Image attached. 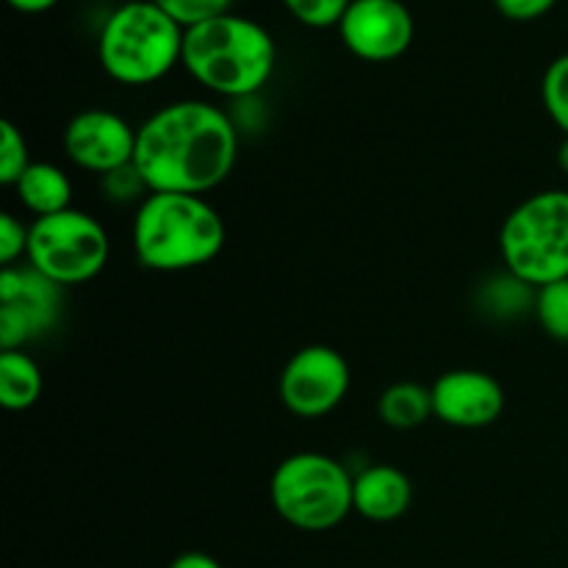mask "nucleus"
<instances>
[{"instance_id":"nucleus-1","label":"nucleus","mask_w":568,"mask_h":568,"mask_svg":"<svg viewBox=\"0 0 568 568\" xmlns=\"http://www.w3.org/2000/svg\"><path fill=\"white\" fill-rule=\"evenodd\" d=\"M236 155L239 128L220 105L178 100L136 128L133 166L150 192L203 197L227 181Z\"/></svg>"},{"instance_id":"nucleus-2","label":"nucleus","mask_w":568,"mask_h":568,"mask_svg":"<svg viewBox=\"0 0 568 568\" xmlns=\"http://www.w3.org/2000/svg\"><path fill=\"white\" fill-rule=\"evenodd\" d=\"M181 64L209 92L242 100L253 98L270 83L277 48L261 22L227 11L186 28Z\"/></svg>"},{"instance_id":"nucleus-3","label":"nucleus","mask_w":568,"mask_h":568,"mask_svg":"<svg viewBox=\"0 0 568 568\" xmlns=\"http://www.w3.org/2000/svg\"><path fill=\"white\" fill-rule=\"evenodd\" d=\"M133 250L153 272H186L211 264L225 247V220L200 194L150 192L133 216Z\"/></svg>"},{"instance_id":"nucleus-4","label":"nucleus","mask_w":568,"mask_h":568,"mask_svg":"<svg viewBox=\"0 0 568 568\" xmlns=\"http://www.w3.org/2000/svg\"><path fill=\"white\" fill-rule=\"evenodd\" d=\"M183 33L153 0H125L100 26L98 61L111 81L148 87L181 64Z\"/></svg>"},{"instance_id":"nucleus-5","label":"nucleus","mask_w":568,"mask_h":568,"mask_svg":"<svg viewBox=\"0 0 568 568\" xmlns=\"http://www.w3.org/2000/svg\"><path fill=\"white\" fill-rule=\"evenodd\" d=\"M499 255L510 277L530 288L568 281V192L549 189L521 200L499 231Z\"/></svg>"},{"instance_id":"nucleus-6","label":"nucleus","mask_w":568,"mask_h":568,"mask_svg":"<svg viewBox=\"0 0 568 568\" xmlns=\"http://www.w3.org/2000/svg\"><path fill=\"white\" fill-rule=\"evenodd\" d=\"M355 477L342 460L325 453H294L277 464L270 499L286 525L303 532H325L353 514Z\"/></svg>"},{"instance_id":"nucleus-7","label":"nucleus","mask_w":568,"mask_h":568,"mask_svg":"<svg viewBox=\"0 0 568 568\" xmlns=\"http://www.w3.org/2000/svg\"><path fill=\"white\" fill-rule=\"evenodd\" d=\"M109 233L87 211L67 209L31 222L28 266L59 288L94 281L109 264Z\"/></svg>"},{"instance_id":"nucleus-8","label":"nucleus","mask_w":568,"mask_h":568,"mask_svg":"<svg viewBox=\"0 0 568 568\" xmlns=\"http://www.w3.org/2000/svg\"><path fill=\"white\" fill-rule=\"evenodd\" d=\"M349 392V364L327 344H308L297 349L283 366L277 394L288 414L300 419H320L333 414Z\"/></svg>"},{"instance_id":"nucleus-9","label":"nucleus","mask_w":568,"mask_h":568,"mask_svg":"<svg viewBox=\"0 0 568 568\" xmlns=\"http://www.w3.org/2000/svg\"><path fill=\"white\" fill-rule=\"evenodd\" d=\"M336 28L344 48L369 64L405 55L416 33L414 14L403 0H353Z\"/></svg>"},{"instance_id":"nucleus-10","label":"nucleus","mask_w":568,"mask_h":568,"mask_svg":"<svg viewBox=\"0 0 568 568\" xmlns=\"http://www.w3.org/2000/svg\"><path fill=\"white\" fill-rule=\"evenodd\" d=\"M59 316V286L39 272L6 266L0 272V347L20 349L50 331Z\"/></svg>"},{"instance_id":"nucleus-11","label":"nucleus","mask_w":568,"mask_h":568,"mask_svg":"<svg viewBox=\"0 0 568 568\" xmlns=\"http://www.w3.org/2000/svg\"><path fill=\"white\" fill-rule=\"evenodd\" d=\"M64 153L81 170L105 178L133 164L136 131L109 109H87L64 128Z\"/></svg>"},{"instance_id":"nucleus-12","label":"nucleus","mask_w":568,"mask_h":568,"mask_svg":"<svg viewBox=\"0 0 568 568\" xmlns=\"http://www.w3.org/2000/svg\"><path fill=\"white\" fill-rule=\"evenodd\" d=\"M433 414L444 425L460 430H480L494 425L505 410L499 381L480 369H453L430 386Z\"/></svg>"},{"instance_id":"nucleus-13","label":"nucleus","mask_w":568,"mask_h":568,"mask_svg":"<svg viewBox=\"0 0 568 568\" xmlns=\"http://www.w3.org/2000/svg\"><path fill=\"white\" fill-rule=\"evenodd\" d=\"M410 499H414V488H410L408 475L397 466L375 464L355 477L353 510L366 521H377V525L397 521L410 508Z\"/></svg>"},{"instance_id":"nucleus-14","label":"nucleus","mask_w":568,"mask_h":568,"mask_svg":"<svg viewBox=\"0 0 568 568\" xmlns=\"http://www.w3.org/2000/svg\"><path fill=\"white\" fill-rule=\"evenodd\" d=\"M14 192L33 220L72 209V181L50 161H31V166L14 183Z\"/></svg>"},{"instance_id":"nucleus-15","label":"nucleus","mask_w":568,"mask_h":568,"mask_svg":"<svg viewBox=\"0 0 568 568\" xmlns=\"http://www.w3.org/2000/svg\"><path fill=\"white\" fill-rule=\"evenodd\" d=\"M42 369L22 349H3L0 355V405L6 410H28L42 397Z\"/></svg>"},{"instance_id":"nucleus-16","label":"nucleus","mask_w":568,"mask_h":568,"mask_svg":"<svg viewBox=\"0 0 568 568\" xmlns=\"http://www.w3.org/2000/svg\"><path fill=\"white\" fill-rule=\"evenodd\" d=\"M377 414H381L383 425L394 427V430H414V427L425 425L433 414V392L422 383L403 381L388 386L377 399Z\"/></svg>"},{"instance_id":"nucleus-17","label":"nucleus","mask_w":568,"mask_h":568,"mask_svg":"<svg viewBox=\"0 0 568 568\" xmlns=\"http://www.w3.org/2000/svg\"><path fill=\"white\" fill-rule=\"evenodd\" d=\"M532 308H536L538 325L544 327V333L552 336L555 342L568 344V281L538 288L532 297Z\"/></svg>"},{"instance_id":"nucleus-18","label":"nucleus","mask_w":568,"mask_h":568,"mask_svg":"<svg viewBox=\"0 0 568 568\" xmlns=\"http://www.w3.org/2000/svg\"><path fill=\"white\" fill-rule=\"evenodd\" d=\"M541 100L549 120L564 131V136H568V53L558 55L544 72Z\"/></svg>"},{"instance_id":"nucleus-19","label":"nucleus","mask_w":568,"mask_h":568,"mask_svg":"<svg viewBox=\"0 0 568 568\" xmlns=\"http://www.w3.org/2000/svg\"><path fill=\"white\" fill-rule=\"evenodd\" d=\"M28 166H31V155H28L26 136L14 122L3 120L0 122V183L14 186Z\"/></svg>"},{"instance_id":"nucleus-20","label":"nucleus","mask_w":568,"mask_h":568,"mask_svg":"<svg viewBox=\"0 0 568 568\" xmlns=\"http://www.w3.org/2000/svg\"><path fill=\"white\" fill-rule=\"evenodd\" d=\"M153 3L186 31V28L200 26V22L227 14L233 0H153Z\"/></svg>"},{"instance_id":"nucleus-21","label":"nucleus","mask_w":568,"mask_h":568,"mask_svg":"<svg viewBox=\"0 0 568 568\" xmlns=\"http://www.w3.org/2000/svg\"><path fill=\"white\" fill-rule=\"evenodd\" d=\"M288 14L308 28H333L342 22L353 0H281Z\"/></svg>"},{"instance_id":"nucleus-22","label":"nucleus","mask_w":568,"mask_h":568,"mask_svg":"<svg viewBox=\"0 0 568 568\" xmlns=\"http://www.w3.org/2000/svg\"><path fill=\"white\" fill-rule=\"evenodd\" d=\"M28 236H31V225L20 220V216L3 211L0 214V264L17 266L22 255H28Z\"/></svg>"},{"instance_id":"nucleus-23","label":"nucleus","mask_w":568,"mask_h":568,"mask_svg":"<svg viewBox=\"0 0 568 568\" xmlns=\"http://www.w3.org/2000/svg\"><path fill=\"white\" fill-rule=\"evenodd\" d=\"M103 192L109 200H116V203H128L133 200V194H150V189L144 186L142 175L136 172V166H125L120 172H111V175L103 178Z\"/></svg>"},{"instance_id":"nucleus-24","label":"nucleus","mask_w":568,"mask_h":568,"mask_svg":"<svg viewBox=\"0 0 568 568\" xmlns=\"http://www.w3.org/2000/svg\"><path fill=\"white\" fill-rule=\"evenodd\" d=\"M494 6H497V11L505 20L532 22L549 14L558 6V0H494Z\"/></svg>"},{"instance_id":"nucleus-25","label":"nucleus","mask_w":568,"mask_h":568,"mask_svg":"<svg viewBox=\"0 0 568 568\" xmlns=\"http://www.w3.org/2000/svg\"><path fill=\"white\" fill-rule=\"evenodd\" d=\"M170 568H225V566L205 552H183L172 560Z\"/></svg>"},{"instance_id":"nucleus-26","label":"nucleus","mask_w":568,"mask_h":568,"mask_svg":"<svg viewBox=\"0 0 568 568\" xmlns=\"http://www.w3.org/2000/svg\"><path fill=\"white\" fill-rule=\"evenodd\" d=\"M6 3L20 11V14H44L53 6H59V0H6Z\"/></svg>"},{"instance_id":"nucleus-27","label":"nucleus","mask_w":568,"mask_h":568,"mask_svg":"<svg viewBox=\"0 0 568 568\" xmlns=\"http://www.w3.org/2000/svg\"><path fill=\"white\" fill-rule=\"evenodd\" d=\"M558 166L564 175H568V136H564V142L558 148Z\"/></svg>"}]
</instances>
